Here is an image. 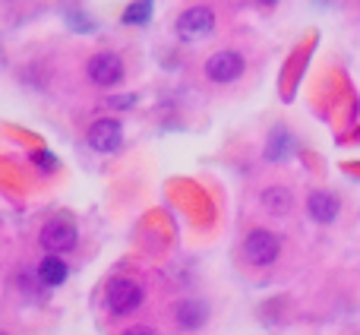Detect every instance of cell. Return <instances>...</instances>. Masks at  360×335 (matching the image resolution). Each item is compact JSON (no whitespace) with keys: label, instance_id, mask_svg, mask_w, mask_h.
<instances>
[{"label":"cell","instance_id":"obj_1","mask_svg":"<svg viewBox=\"0 0 360 335\" xmlns=\"http://www.w3.org/2000/svg\"><path fill=\"white\" fill-rule=\"evenodd\" d=\"M278 253H281V237L266 228L250 231L247 241H243V256H247L253 266H272V263L278 260Z\"/></svg>","mask_w":360,"mask_h":335},{"label":"cell","instance_id":"obj_2","mask_svg":"<svg viewBox=\"0 0 360 335\" xmlns=\"http://www.w3.org/2000/svg\"><path fill=\"white\" fill-rule=\"evenodd\" d=\"M105 298H108V310L117 313V317H127V313H133L143 304V288L133 279H127V275H117V279H111Z\"/></svg>","mask_w":360,"mask_h":335},{"label":"cell","instance_id":"obj_3","mask_svg":"<svg viewBox=\"0 0 360 335\" xmlns=\"http://www.w3.org/2000/svg\"><path fill=\"white\" fill-rule=\"evenodd\" d=\"M212 29H215V13L209 6H190V10H184L177 16V35L184 42H199Z\"/></svg>","mask_w":360,"mask_h":335},{"label":"cell","instance_id":"obj_4","mask_svg":"<svg viewBox=\"0 0 360 335\" xmlns=\"http://www.w3.org/2000/svg\"><path fill=\"white\" fill-rule=\"evenodd\" d=\"M76 225L70 222V218H51L48 225L41 228V234H38V241H41V247L48 250V253H67V250L76 247Z\"/></svg>","mask_w":360,"mask_h":335},{"label":"cell","instance_id":"obj_5","mask_svg":"<svg viewBox=\"0 0 360 335\" xmlns=\"http://www.w3.org/2000/svg\"><path fill=\"white\" fill-rule=\"evenodd\" d=\"M86 70H89V80L101 89H111L124 80V61H120L117 54H111V51H101V54L89 57Z\"/></svg>","mask_w":360,"mask_h":335},{"label":"cell","instance_id":"obj_6","mask_svg":"<svg viewBox=\"0 0 360 335\" xmlns=\"http://www.w3.org/2000/svg\"><path fill=\"white\" fill-rule=\"evenodd\" d=\"M243 73V57L237 51H215V54L205 61V76L218 86H228V82L240 80Z\"/></svg>","mask_w":360,"mask_h":335},{"label":"cell","instance_id":"obj_7","mask_svg":"<svg viewBox=\"0 0 360 335\" xmlns=\"http://www.w3.org/2000/svg\"><path fill=\"white\" fill-rule=\"evenodd\" d=\"M120 143H124V127H120V120L105 118L89 127V146H92L95 152H105V156L108 152H117Z\"/></svg>","mask_w":360,"mask_h":335},{"label":"cell","instance_id":"obj_8","mask_svg":"<svg viewBox=\"0 0 360 335\" xmlns=\"http://www.w3.org/2000/svg\"><path fill=\"white\" fill-rule=\"evenodd\" d=\"M307 212H310L313 222L329 225V222H335V218H338V212H342V203H338L335 193L313 190L310 196H307Z\"/></svg>","mask_w":360,"mask_h":335},{"label":"cell","instance_id":"obj_9","mask_svg":"<svg viewBox=\"0 0 360 335\" xmlns=\"http://www.w3.org/2000/svg\"><path fill=\"white\" fill-rule=\"evenodd\" d=\"M174 320L180 329H202L205 320H209V304L199 298H186L180 301V304L174 307Z\"/></svg>","mask_w":360,"mask_h":335},{"label":"cell","instance_id":"obj_10","mask_svg":"<svg viewBox=\"0 0 360 335\" xmlns=\"http://www.w3.org/2000/svg\"><path fill=\"white\" fill-rule=\"evenodd\" d=\"M294 206V196L288 187H269V190H262V209L272 212V215H288Z\"/></svg>","mask_w":360,"mask_h":335},{"label":"cell","instance_id":"obj_11","mask_svg":"<svg viewBox=\"0 0 360 335\" xmlns=\"http://www.w3.org/2000/svg\"><path fill=\"white\" fill-rule=\"evenodd\" d=\"M35 272H38V279L44 282V288H57V285H63V282H67V266L57 260V253L54 256H44V260L38 263Z\"/></svg>","mask_w":360,"mask_h":335},{"label":"cell","instance_id":"obj_12","mask_svg":"<svg viewBox=\"0 0 360 335\" xmlns=\"http://www.w3.org/2000/svg\"><path fill=\"white\" fill-rule=\"evenodd\" d=\"M294 152V139L288 137L285 130H272V137H269V146H266V158L269 162H281V158H288Z\"/></svg>","mask_w":360,"mask_h":335},{"label":"cell","instance_id":"obj_13","mask_svg":"<svg viewBox=\"0 0 360 335\" xmlns=\"http://www.w3.org/2000/svg\"><path fill=\"white\" fill-rule=\"evenodd\" d=\"M152 16V0H136L124 10V23L127 25H146Z\"/></svg>","mask_w":360,"mask_h":335},{"label":"cell","instance_id":"obj_14","mask_svg":"<svg viewBox=\"0 0 360 335\" xmlns=\"http://www.w3.org/2000/svg\"><path fill=\"white\" fill-rule=\"evenodd\" d=\"M16 285L25 291V298H32V301H35L38 294H41L44 282L38 279V272H35V275H32V272H19V275H16Z\"/></svg>","mask_w":360,"mask_h":335},{"label":"cell","instance_id":"obj_15","mask_svg":"<svg viewBox=\"0 0 360 335\" xmlns=\"http://www.w3.org/2000/svg\"><path fill=\"white\" fill-rule=\"evenodd\" d=\"M124 335H155V329H149V326H130Z\"/></svg>","mask_w":360,"mask_h":335},{"label":"cell","instance_id":"obj_16","mask_svg":"<svg viewBox=\"0 0 360 335\" xmlns=\"http://www.w3.org/2000/svg\"><path fill=\"white\" fill-rule=\"evenodd\" d=\"M111 105H114V108H120V105L130 108V105H133V95H124V99H111Z\"/></svg>","mask_w":360,"mask_h":335},{"label":"cell","instance_id":"obj_17","mask_svg":"<svg viewBox=\"0 0 360 335\" xmlns=\"http://www.w3.org/2000/svg\"><path fill=\"white\" fill-rule=\"evenodd\" d=\"M35 162L44 168V165H54V158H51V156H44V152H35Z\"/></svg>","mask_w":360,"mask_h":335},{"label":"cell","instance_id":"obj_18","mask_svg":"<svg viewBox=\"0 0 360 335\" xmlns=\"http://www.w3.org/2000/svg\"><path fill=\"white\" fill-rule=\"evenodd\" d=\"M253 4H259V6H275L278 0H253Z\"/></svg>","mask_w":360,"mask_h":335},{"label":"cell","instance_id":"obj_19","mask_svg":"<svg viewBox=\"0 0 360 335\" xmlns=\"http://www.w3.org/2000/svg\"><path fill=\"white\" fill-rule=\"evenodd\" d=\"M0 335H6V332H0Z\"/></svg>","mask_w":360,"mask_h":335}]
</instances>
